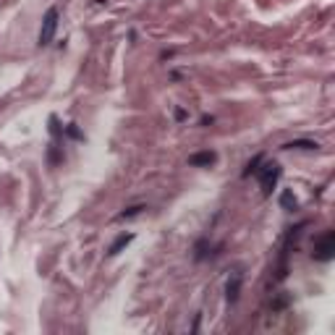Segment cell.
<instances>
[{"label":"cell","instance_id":"obj_5","mask_svg":"<svg viewBox=\"0 0 335 335\" xmlns=\"http://www.w3.org/2000/svg\"><path fill=\"white\" fill-rule=\"evenodd\" d=\"M238 291H241V273H233V278H231L228 285H226V294H228V301H231V304L238 299Z\"/></svg>","mask_w":335,"mask_h":335},{"label":"cell","instance_id":"obj_2","mask_svg":"<svg viewBox=\"0 0 335 335\" xmlns=\"http://www.w3.org/2000/svg\"><path fill=\"white\" fill-rule=\"evenodd\" d=\"M58 29V8H50L42 18V27H39V44H50Z\"/></svg>","mask_w":335,"mask_h":335},{"label":"cell","instance_id":"obj_9","mask_svg":"<svg viewBox=\"0 0 335 335\" xmlns=\"http://www.w3.org/2000/svg\"><path fill=\"white\" fill-rule=\"evenodd\" d=\"M259 163H262V154H257V158H254V160H252V163L247 165V170H243V175H252V173L257 170V165H259Z\"/></svg>","mask_w":335,"mask_h":335},{"label":"cell","instance_id":"obj_6","mask_svg":"<svg viewBox=\"0 0 335 335\" xmlns=\"http://www.w3.org/2000/svg\"><path fill=\"white\" fill-rule=\"evenodd\" d=\"M131 241H133V233H123V236H118V238H116V243L107 249V254H110V257H116L121 249H126V247H128Z\"/></svg>","mask_w":335,"mask_h":335},{"label":"cell","instance_id":"obj_10","mask_svg":"<svg viewBox=\"0 0 335 335\" xmlns=\"http://www.w3.org/2000/svg\"><path fill=\"white\" fill-rule=\"evenodd\" d=\"M142 210H144V207H131V210H126V212H123L121 217H131V215H139Z\"/></svg>","mask_w":335,"mask_h":335},{"label":"cell","instance_id":"obj_3","mask_svg":"<svg viewBox=\"0 0 335 335\" xmlns=\"http://www.w3.org/2000/svg\"><path fill=\"white\" fill-rule=\"evenodd\" d=\"M332 254H335V231H327V233L315 243V259L327 262V259H332Z\"/></svg>","mask_w":335,"mask_h":335},{"label":"cell","instance_id":"obj_4","mask_svg":"<svg viewBox=\"0 0 335 335\" xmlns=\"http://www.w3.org/2000/svg\"><path fill=\"white\" fill-rule=\"evenodd\" d=\"M215 160H217V154L215 152H196V154H191L189 158V165H194V168H202V165H215Z\"/></svg>","mask_w":335,"mask_h":335},{"label":"cell","instance_id":"obj_1","mask_svg":"<svg viewBox=\"0 0 335 335\" xmlns=\"http://www.w3.org/2000/svg\"><path fill=\"white\" fill-rule=\"evenodd\" d=\"M259 173V186H262V194L264 196H270L275 184H278V178H280V165L278 163H264L262 168H257Z\"/></svg>","mask_w":335,"mask_h":335},{"label":"cell","instance_id":"obj_8","mask_svg":"<svg viewBox=\"0 0 335 335\" xmlns=\"http://www.w3.org/2000/svg\"><path fill=\"white\" fill-rule=\"evenodd\" d=\"M280 205H283L285 210H296V207H299L296 196H294L291 191H283V194H280Z\"/></svg>","mask_w":335,"mask_h":335},{"label":"cell","instance_id":"obj_7","mask_svg":"<svg viewBox=\"0 0 335 335\" xmlns=\"http://www.w3.org/2000/svg\"><path fill=\"white\" fill-rule=\"evenodd\" d=\"M317 142H309V139H296V142H288L283 144V149H317Z\"/></svg>","mask_w":335,"mask_h":335}]
</instances>
